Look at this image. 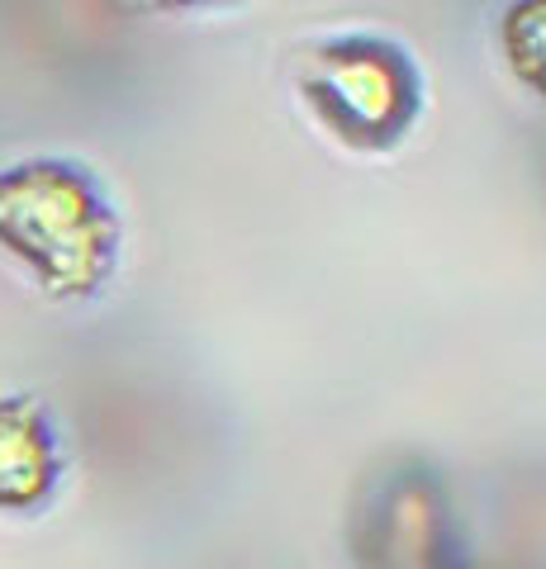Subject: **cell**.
Segmentation results:
<instances>
[{
    "mask_svg": "<svg viewBox=\"0 0 546 569\" xmlns=\"http://www.w3.org/2000/svg\"><path fill=\"white\" fill-rule=\"evenodd\" d=\"M119 223L91 176L67 162H24L0 171V247H10L48 295L81 299L115 266Z\"/></svg>",
    "mask_w": 546,
    "mask_h": 569,
    "instance_id": "obj_1",
    "label": "cell"
},
{
    "mask_svg": "<svg viewBox=\"0 0 546 569\" xmlns=\"http://www.w3.org/2000/svg\"><path fill=\"white\" fill-rule=\"evenodd\" d=\"M299 96L347 148H390L418 110L414 67L380 39H338L314 48L299 62Z\"/></svg>",
    "mask_w": 546,
    "mask_h": 569,
    "instance_id": "obj_2",
    "label": "cell"
},
{
    "mask_svg": "<svg viewBox=\"0 0 546 569\" xmlns=\"http://www.w3.org/2000/svg\"><path fill=\"white\" fill-rule=\"evenodd\" d=\"M361 569H443V498L433 479L399 475L361 512Z\"/></svg>",
    "mask_w": 546,
    "mask_h": 569,
    "instance_id": "obj_3",
    "label": "cell"
},
{
    "mask_svg": "<svg viewBox=\"0 0 546 569\" xmlns=\"http://www.w3.org/2000/svg\"><path fill=\"white\" fill-rule=\"evenodd\" d=\"M58 479L48 418L33 399H0V508L43 503Z\"/></svg>",
    "mask_w": 546,
    "mask_h": 569,
    "instance_id": "obj_4",
    "label": "cell"
},
{
    "mask_svg": "<svg viewBox=\"0 0 546 569\" xmlns=\"http://www.w3.org/2000/svg\"><path fill=\"white\" fill-rule=\"evenodd\" d=\"M504 58L527 91L546 100V0L514 6L504 14Z\"/></svg>",
    "mask_w": 546,
    "mask_h": 569,
    "instance_id": "obj_5",
    "label": "cell"
}]
</instances>
